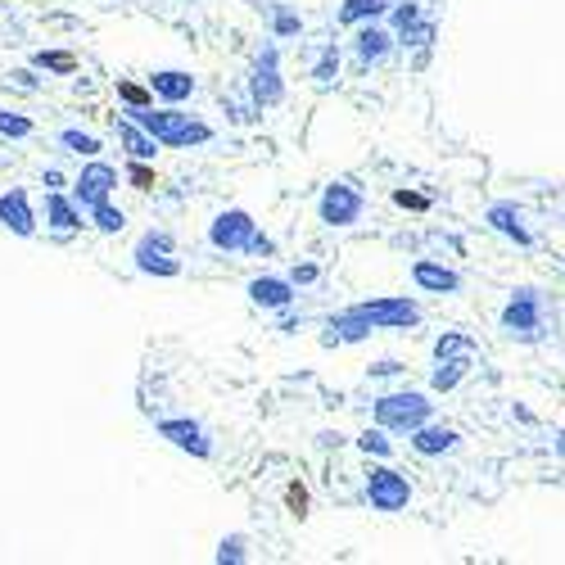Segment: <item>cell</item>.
<instances>
[{
	"label": "cell",
	"instance_id": "1f68e13d",
	"mask_svg": "<svg viewBox=\"0 0 565 565\" xmlns=\"http://www.w3.org/2000/svg\"><path fill=\"white\" fill-rule=\"evenodd\" d=\"M285 507H290V516H299V520L308 516V488H303L299 479H294V484L285 488Z\"/></svg>",
	"mask_w": 565,
	"mask_h": 565
},
{
	"label": "cell",
	"instance_id": "7402d4cb",
	"mask_svg": "<svg viewBox=\"0 0 565 565\" xmlns=\"http://www.w3.org/2000/svg\"><path fill=\"white\" fill-rule=\"evenodd\" d=\"M470 371V353H452V357H439V371H435V380H430V389L435 394H448L461 385V375Z\"/></svg>",
	"mask_w": 565,
	"mask_h": 565
},
{
	"label": "cell",
	"instance_id": "30bf717a",
	"mask_svg": "<svg viewBox=\"0 0 565 565\" xmlns=\"http://www.w3.org/2000/svg\"><path fill=\"white\" fill-rule=\"evenodd\" d=\"M113 186H118V168H109V163H87V168H82V177L73 181V195H77V204L91 213L96 204H105V200H109Z\"/></svg>",
	"mask_w": 565,
	"mask_h": 565
},
{
	"label": "cell",
	"instance_id": "60d3db41",
	"mask_svg": "<svg viewBox=\"0 0 565 565\" xmlns=\"http://www.w3.org/2000/svg\"><path fill=\"white\" fill-rule=\"evenodd\" d=\"M46 186H50V190H59V186H64V172H55V168H50V172H46Z\"/></svg>",
	"mask_w": 565,
	"mask_h": 565
},
{
	"label": "cell",
	"instance_id": "d590c367",
	"mask_svg": "<svg viewBox=\"0 0 565 565\" xmlns=\"http://www.w3.org/2000/svg\"><path fill=\"white\" fill-rule=\"evenodd\" d=\"M335 73H339V55H335V50H326V55L317 59V68H313V77H317V82H331Z\"/></svg>",
	"mask_w": 565,
	"mask_h": 565
},
{
	"label": "cell",
	"instance_id": "e575fe53",
	"mask_svg": "<svg viewBox=\"0 0 565 565\" xmlns=\"http://www.w3.org/2000/svg\"><path fill=\"white\" fill-rule=\"evenodd\" d=\"M127 177H131V186H136V190H154V172L145 168V159H136V163L127 168Z\"/></svg>",
	"mask_w": 565,
	"mask_h": 565
},
{
	"label": "cell",
	"instance_id": "44dd1931",
	"mask_svg": "<svg viewBox=\"0 0 565 565\" xmlns=\"http://www.w3.org/2000/svg\"><path fill=\"white\" fill-rule=\"evenodd\" d=\"M46 222L55 226V231H77V226H82V209H77L73 200H64L59 190H50V200H46Z\"/></svg>",
	"mask_w": 565,
	"mask_h": 565
},
{
	"label": "cell",
	"instance_id": "e0dca14e",
	"mask_svg": "<svg viewBox=\"0 0 565 565\" xmlns=\"http://www.w3.org/2000/svg\"><path fill=\"white\" fill-rule=\"evenodd\" d=\"M457 444H461V435H457V430H448V426H430V421H426V426H416V430H412V448L421 452V457H439V452H452Z\"/></svg>",
	"mask_w": 565,
	"mask_h": 565
},
{
	"label": "cell",
	"instance_id": "f35d334b",
	"mask_svg": "<svg viewBox=\"0 0 565 565\" xmlns=\"http://www.w3.org/2000/svg\"><path fill=\"white\" fill-rule=\"evenodd\" d=\"M290 281H294V285H313V281H317V267H313V262H299V267L290 272Z\"/></svg>",
	"mask_w": 565,
	"mask_h": 565
},
{
	"label": "cell",
	"instance_id": "836d02e7",
	"mask_svg": "<svg viewBox=\"0 0 565 565\" xmlns=\"http://www.w3.org/2000/svg\"><path fill=\"white\" fill-rule=\"evenodd\" d=\"M299 27H303V18H299V14H290V9H281V5H276V36H294V32H299Z\"/></svg>",
	"mask_w": 565,
	"mask_h": 565
},
{
	"label": "cell",
	"instance_id": "8992f818",
	"mask_svg": "<svg viewBox=\"0 0 565 565\" xmlns=\"http://www.w3.org/2000/svg\"><path fill=\"white\" fill-rule=\"evenodd\" d=\"M253 235H258V222H253L244 209H226V213H218L213 226H209V244L222 249V253H249Z\"/></svg>",
	"mask_w": 565,
	"mask_h": 565
},
{
	"label": "cell",
	"instance_id": "ba28073f",
	"mask_svg": "<svg viewBox=\"0 0 565 565\" xmlns=\"http://www.w3.org/2000/svg\"><path fill=\"white\" fill-rule=\"evenodd\" d=\"M362 209H366V200H362V190L353 181H335L322 195V222L326 226H353L362 218Z\"/></svg>",
	"mask_w": 565,
	"mask_h": 565
},
{
	"label": "cell",
	"instance_id": "9c48e42d",
	"mask_svg": "<svg viewBox=\"0 0 565 565\" xmlns=\"http://www.w3.org/2000/svg\"><path fill=\"white\" fill-rule=\"evenodd\" d=\"M159 439H168L172 448L190 452V457H213L209 430H204L200 421H190V416H168V421H159Z\"/></svg>",
	"mask_w": 565,
	"mask_h": 565
},
{
	"label": "cell",
	"instance_id": "8fae6325",
	"mask_svg": "<svg viewBox=\"0 0 565 565\" xmlns=\"http://www.w3.org/2000/svg\"><path fill=\"white\" fill-rule=\"evenodd\" d=\"M484 222L493 226L498 235H507V240H516L520 249H529V244H534V235H529V226H525V213H520L516 204H507V200H498V204H488V213H484Z\"/></svg>",
	"mask_w": 565,
	"mask_h": 565
},
{
	"label": "cell",
	"instance_id": "8d00e7d4",
	"mask_svg": "<svg viewBox=\"0 0 565 565\" xmlns=\"http://www.w3.org/2000/svg\"><path fill=\"white\" fill-rule=\"evenodd\" d=\"M394 204H398V209H416V213H421V209H430V200H426V195H416V190H394Z\"/></svg>",
	"mask_w": 565,
	"mask_h": 565
},
{
	"label": "cell",
	"instance_id": "484cf974",
	"mask_svg": "<svg viewBox=\"0 0 565 565\" xmlns=\"http://www.w3.org/2000/svg\"><path fill=\"white\" fill-rule=\"evenodd\" d=\"M91 222L100 226L105 235H113V231H122V226H127V213H122V209H113L109 200H105V204H96V209H91Z\"/></svg>",
	"mask_w": 565,
	"mask_h": 565
},
{
	"label": "cell",
	"instance_id": "5bb4252c",
	"mask_svg": "<svg viewBox=\"0 0 565 565\" xmlns=\"http://www.w3.org/2000/svg\"><path fill=\"white\" fill-rule=\"evenodd\" d=\"M412 281L421 285V290H430V294H457L461 290V276L452 272V267H444V262H416L412 267Z\"/></svg>",
	"mask_w": 565,
	"mask_h": 565
},
{
	"label": "cell",
	"instance_id": "9a60e30c",
	"mask_svg": "<svg viewBox=\"0 0 565 565\" xmlns=\"http://www.w3.org/2000/svg\"><path fill=\"white\" fill-rule=\"evenodd\" d=\"M0 222L9 226L14 235H32V231H36L32 204H27L23 190H5V195H0Z\"/></svg>",
	"mask_w": 565,
	"mask_h": 565
},
{
	"label": "cell",
	"instance_id": "b9f144b4",
	"mask_svg": "<svg viewBox=\"0 0 565 565\" xmlns=\"http://www.w3.org/2000/svg\"><path fill=\"white\" fill-rule=\"evenodd\" d=\"M557 452H561V457H565V430H561V435H557Z\"/></svg>",
	"mask_w": 565,
	"mask_h": 565
},
{
	"label": "cell",
	"instance_id": "603a6c76",
	"mask_svg": "<svg viewBox=\"0 0 565 565\" xmlns=\"http://www.w3.org/2000/svg\"><path fill=\"white\" fill-rule=\"evenodd\" d=\"M394 0H344L339 5V23H362V18H375V14H385Z\"/></svg>",
	"mask_w": 565,
	"mask_h": 565
},
{
	"label": "cell",
	"instance_id": "74e56055",
	"mask_svg": "<svg viewBox=\"0 0 565 565\" xmlns=\"http://www.w3.org/2000/svg\"><path fill=\"white\" fill-rule=\"evenodd\" d=\"M416 18H421V9H416V5H412V0H407V5H398V9H394V23H398V32H403V27H407V23H416Z\"/></svg>",
	"mask_w": 565,
	"mask_h": 565
},
{
	"label": "cell",
	"instance_id": "d6986e66",
	"mask_svg": "<svg viewBox=\"0 0 565 565\" xmlns=\"http://www.w3.org/2000/svg\"><path fill=\"white\" fill-rule=\"evenodd\" d=\"M353 50H357V59L362 64H380L389 50H394V36L385 32V27H375V23H366L362 32H357V41H353Z\"/></svg>",
	"mask_w": 565,
	"mask_h": 565
},
{
	"label": "cell",
	"instance_id": "7c38bea8",
	"mask_svg": "<svg viewBox=\"0 0 565 565\" xmlns=\"http://www.w3.org/2000/svg\"><path fill=\"white\" fill-rule=\"evenodd\" d=\"M131 258H136V272H145V276H181V258H172V249L154 244L149 235H140Z\"/></svg>",
	"mask_w": 565,
	"mask_h": 565
},
{
	"label": "cell",
	"instance_id": "d4e9b609",
	"mask_svg": "<svg viewBox=\"0 0 565 565\" xmlns=\"http://www.w3.org/2000/svg\"><path fill=\"white\" fill-rule=\"evenodd\" d=\"M59 145H64V149H73V154H82V159H96V154H100V140H96V136H87V131H77V127L59 131Z\"/></svg>",
	"mask_w": 565,
	"mask_h": 565
},
{
	"label": "cell",
	"instance_id": "83f0119b",
	"mask_svg": "<svg viewBox=\"0 0 565 565\" xmlns=\"http://www.w3.org/2000/svg\"><path fill=\"white\" fill-rule=\"evenodd\" d=\"M0 136H14V140H23V136H32V118H23V113H9V109H0Z\"/></svg>",
	"mask_w": 565,
	"mask_h": 565
},
{
	"label": "cell",
	"instance_id": "7a4b0ae2",
	"mask_svg": "<svg viewBox=\"0 0 565 565\" xmlns=\"http://www.w3.org/2000/svg\"><path fill=\"white\" fill-rule=\"evenodd\" d=\"M430 412H435V403H430L426 394H416V389H407V394H385V398L375 403V426L398 430V435H412L416 426L430 421Z\"/></svg>",
	"mask_w": 565,
	"mask_h": 565
},
{
	"label": "cell",
	"instance_id": "277c9868",
	"mask_svg": "<svg viewBox=\"0 0 565 565\" xmlns=\"http://www.w3.org/2000/svg\"><path fill=\"white\" fill-rule=\"evenodd\" d=\"M502 331L511 339H539V331H543V294L520 285L511 294V303L502 308Z\"/></svg>",
	"mask_w": 565,
	"mask_h": 565
},
{
	"label": "cell",
	"instance_id": "f1b7e54d",
	"mask_svg": "<svg viewBox=\"0 0 565 565\" xmlns=\"http://www.w3.org/2000/svg\"><path fill=\"white\" fill-rule=\"evenodd\" d=\"M435 36H439V27L435 23H421V18L403 27V46H430Z\"/></svg>",
	"mask_w": 565,
	"mask_h": 565
},
{
	"label": "cell",
	"instance_id": "3957f363",
	"mask_svg": "<svg viewBox=\"0 0 565 565\" xmlns=\"http://www.w3.org/2000/svg\"><path fill=\"white\" fill-rule=\"evenodd\" d=\"M366 502H371L375 511H385V516L407 511V502H412V484H407V475L394 470V466H375V470L366 475Z\"/></svg>",
	"mask_w": 565,
	"mask_h": 565
},
{
	"label": "cell",
	"instance_id": "ffe728a7",
	"mask_svg": "<svg viewBox=\"0 0 565 565\" xmlns=\"http://www.w3.org/2000/svg\"><path fill=\"white\" fill-rule=\"evenodd\" d=\"M118 140L127 145V154H131V159H154V145H159V140H154V136H149L136 118H122V122H118Z\"/></svg>",
	"mask_w": 565,
	"mask_h": 565
},
{
	"label": "cell",
	"instance_id": "4fadbf2b",
	"mask_svg": "<svg viewBox=\"0 0 565 565\" xmlns=\"http://www.w3.org/2000/svg\"><path fill=\"white\" fill-rule=\"evenodd\" d=\"M249 299H253L258 308L281 313V308L294 303V281H285V276H253V281H249Z\"/></svg>",
	"mask_w": 565,
	"mask_h": 565
},
{
	"label": "cell",
	"instance_id": "5b68a950",
	"mask_svg": "<svg viewBox=\"0 0 565 565\" xmlns=\"http://www.w3.org/2000/svg\"><path fill=\"white\" fill-rule=\"evenodd\" d=\"M362 317L375 322V331H412L421 326V303L398 294V299H366V303H353Z\"/></svg>",
	"mask_w": 565,
	"mask_h": 565
},
{
	"label": "cell",
	"instance_id": "ab89813d",
	"mask_svg": "<svg viewBox=\"0 0 565 565\" xmlns=\"http://www.w3.org/2000/svg\"><path fill=\"white\" fill-rule=\"evenodd\" d=\"M394 371H398V362H394V357H385V362H375V366H371V375H394Z\"/></svg>",
	"mask_w": 565,
	"mask_h": 565
},
{
	"label": "cell",
	"instance_id": "6da1fadb",
	"mask_svg": "<svg viewBox=\"0 0 565 565\" xmlns=\"http://www.w3.org/2000/svg\"><path fill=\"white\" fill-rule=\"evenodd\" d=\"M131 118L159 140V145H168V149H190V145H204V140H213V127L209 122H200V118H190V113H177V109H154V105H145V109H131Z\"/></svg>",
	"mask_w": 565,
	"mask_h": 565
},
{
	"label": "cell",
	"instance_id": "52a82bcc",
	"mask_svg": "<svg viewBox=\"0 0 565 565\" xmlns=\"http://www.w3.org/2000/svg\"><path fill=\"white\" fill-rule=\"evenodd\" d=\"M249 96H253L258 109H272V105L285 100V82H281V55H276V46H262V55L253 59Z\"/></svg>",
	"mask_w": 565,
	"mask_h": 565
},
{
	"label": "cell",
	"instance_id": "4dcf8cb0",
	"mask_svg": "<svg viewBox=\"0 0 565 565\" xmlns=\"http://www.w3.org/2000/svg\"><path fill=\"white\" fill-rule=\"evenodd\" d=\"M118 96H122L131 109H145V105H154V91H145V87H136V82H118Z\"/></svg>",
	"mask_w": 565,
	"mask_h": 565
},
{
	"label": "cell",
	"instance_id": "4316f807",
	"mask_svg": "<svg viewBox=\"0 0 565 565\" xmlns=\"http://www.w3.org/2000/svg\"><path fill=\"white\" fill-rule=\"evenodd\" d=\"M244 548H249V543H244V534H231V539H222V543H218V552H213V561L218 565H240V561H249V552H244Z\"/></svg>",
	"mask_w": 565,
	"mask_h": 565
},
{
	"label": "cell",
	"instance_id": "2e32d148",
	"mask_svg": "<svg viewBox=\"0 0 565 565\" xmlns=\"http://www.w3.org/2000/svg\"><path fill=\"white\" fill-rule=\"evenodd\" d=\"M149 91H154L159 100H168V105H181V100H190L195 77H190V73H181V68H163V73H154V77H149Z\"/></svg>",
	"mask_w": 565,
	"mask_h": 565
},
{
	"label": "cell",
	"instance_id": "ac0fdd59",
	"mask_svg": "<svg viewBox=\"0 0 565 565\" xmlns=\"http://www.w3.org/2000/svg\"><path fill=\"white\" fill-rule=\"evenodd\" d=\"M375 331V322L371 317H362L357 308H348V313H339L335 322H331V335H326V344H357V339H366Z\"/></svg>",
	"mask_w": 565,
	"mask_h": 565
},
{
	"label": "cell",
	"instance_id": "cb8c5ba5",
	"mask_svg": "<svg viewBox=\"0 0 565 565\" xmlns=\"http://www.w3.org/2000/svg\"><path fill=\"white\" fill-rule=\"evenodd\" d=\"M32 64L50 68V73H77V55H68V50H36Z\"/></svg>",
	"mask_w": 565,
	"mask_h": 565
},
{
	"label": "cell",
	"instance_id": "d6a6232c",
	"mask_svg": "<svg viewBox=\"0 0 565 565\" xmlns=\"http://www.w3.org/2000/svg\"><path fill=\"white\" fill-rule=\"evenodd\" d=\"M452 353H470V339L466 335H444L435 344V357H452Z\"/></svg>",
	"mask_w": 565,
	"mask_h": 565
},
{
	"label": "cell",
	"instance_id": "f546056e",
	"mask_svg": "<svg viewBox=\"0 0 565 565\" xmlns=\"http://www.w3.org/2000/svg\"><path fill=\"white\" fill-rule=\"evenodd\" d=\"M357 448L366 452V457H389V452H394V444L385 439V426H380V430H366V435L357 439Z\"/></svg>",
	"mask_w": 565,
	"mask_h": 565
}]
</instances>
